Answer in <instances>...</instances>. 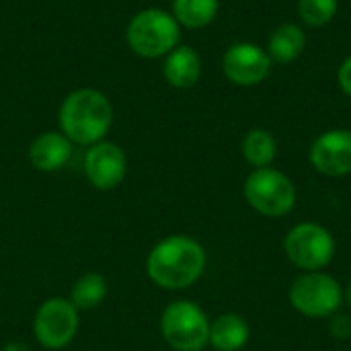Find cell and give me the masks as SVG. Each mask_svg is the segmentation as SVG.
<instances>
[{"label": "cell", "mask_w": 351, "mask_h": 351, "mask_svg": "<svg viewBox=\"0 0 351 351\" xmlns=\"http://www.w3.org/2000/svg\"><path fill=\"white\" fill-rule=\"evenodd\" d=\"M206 249L187 234H173L152 247L146 259L148 278L165 290L193 286L206 269Z\"/></svg>", "instance_id": "1"}, {"label": "cell", "mask_w": 351, "mask_h": 351, "mask_svg": "<svg viewBox=\"0 0 351 351\" xmlns=\"http://www.w3.org/2000/svg\"><path fill=\"white\" fill-rule=\"evenodd\" d=\"M60 130L78 146L101 142L113 123V105L97 88L72 90L60 107Z\"/></svg>", "instance_id": "2"}, {"label": "cell", "mask_w": 351, "mask_h": 351, "mask_svg": "<svg viewBox=\"0 0 351 351\" xmlns=\"http://www.w3.org/2000/svg\"><path fill=\"white\" fill-rule=\"evenodd\" d=\"M125 39L140 58H160L179 45L181 25L162 8H144L130 21Z\"/></svg>", "instance_id": "3"}, {"label": "cell", "mask_w": 351, "mask_h": 351, "mask_svg": "<svg viewBox=\"0 0 351 351\" xmlns=\"http://www.w3.org/2000/svg\"><path fill=\"white\" fill-rule=\"evenodd\" d=\"M243 193L247 204L267 218L288 216L296 206V187L292 179L274 167L253 169L245 179Z\"/></svg>", "instance_id": "4"}, {"label": "cell", "mask_w": 351, "mask_h": 351, "mask_svg": "<svg viewBox=\"0 0 351 351\" xmlns=\"http://www.w3.org/2000/svg\"><path fill=\"white\" fill-rule=\"evenodd\" d=\"M210 319L191 300L171 302L160 317V335L175 351H202L210 343Z\"/></svg>", "instance_id": "5"}, {"label": "cell", "mask_w": 351, "mask_h": 351, "mask_svg": "<svg viewBox=\"0 0 351 351\" xmlns=\"http://www.w3.org/2000/svg\"><path fill=\"white\" fill-rule=\"evenodd\" d=\"M288 300L306 319H331L341 302V284L325 271H302L288 290Z\"/></svg>", "instance_id": "6"}, {"label": "cell", "mask_w": 351, "mask_h": 351, "mask_svg": "<svg viewBox=\"0 0 351 351\" xmlns=\"http://www.w3.org/2000/svg\"><path fill=\"white\" fill-rule=\"evenodd\" d=\"M335 239L319 222H300L284 239V253L302 271H323L335 257Z\"/></svg>", "instance_id": "7"}, {"label": "cell", "mask_w": 351, "mask_h": 351, "mask_svg": "<svg viewBox=\"0 0 351 351\" xmlns=\"http://www.w3.org/2000/svg\"><path fill=\"white\" fill-rule=\"evenodd\" d=\"M78 308L70 302V298H49L45 300L33 319V333L39 346L45 350H64L72 343L78 333Z\"/></svg>", "instance_id": "8"}, {"label": "cell", "mask_w": 351, "mask_h": 351, "mask_svg": "<svg viewBox=\"0 0 351 351\" xmlns=\"http://www.w3.org/2000/svg\"><path fill=\"white\" fill-rule=\"evenodd\" d=\"M222 72L237 86H257L269 76L271 58L267 49L255 43L249 41L232 43L224 51Z\"/></svg>", "instance_id": "9"}, {"label": "cell", "mask_w": 351, "mask_h": 351, "mask_svg": "<svg viewBox=\"0 0 351 351\" xmlns=\"http://www.w3.org/2000/svg\"><path fill=\"white\" fill-rule=\"evenodd\" d=\"M128 173L125 152L113 142H97L88 146L84 154V175L95 189L111 191L115 189Z\"/></svg>", "instance_id": "10"}, {"label": "cell", "mask_w": 351, "mask_h": 351, "mask_svg": "<svg viewBox=\"0 0 351 351\" xmlns=\"http://www.w3.org/2000/svg\"><path fill=\"white\" fill-rule=\"evenodd\" d=\"M311 165L317 173L337 179L351 175V132L350 130H329L321 134L311 150Z\"/></svg>", "instance_id": "11"}, {"label": "cell", "mask_w": 351, "mask_h": 351, "mask_svg": "<svg viewBox=\"0 0 351 351\" xmlns=\"http://www.w3.org/2000/svg\"><path fill=\"white\" fill-rule=\"evenodd\" d=\"M72 154V142L62 132H43L29 146V160L41 173L60 171Z\"/></svg>", "instance_id": "12"}, {"label": "cell", "mask_w": 351, "mask_h": 351, "mask_svg": "<svg viewBox=\"0 0 351 351\" xmlns=\"http://www.w3.org/2000/svg\"><path fill=\"white\" fill-rule=\"evenodd\" d=\"M165 80L175 88H191L202 76V58L189 45H177L173 51L167 53L165 66Z\"/></svg>", "instance_id": "13"}, {"label": "cell", "mask_w": 351, "mask_h": 351, "mask_svg": "<svg viewBox=\"0 0 351 351\" xmlns=\"http://www.w3.org/2000/svg\"><path fill=\"white\" fill-rule=\"evenodd\" d=\"M251 329L237 313H224L210 323V343L216 351H239L249 341Z\"/></svg>", "instance_id": "14"}, {"label": "cell", "mask_w": 351, "mask_h": 351, "mask_svg": "<svg viewBox=\"0 0 351 351\" xmlns=\"http://www.w3.org/2000/svg\"><path fill=\"white\" fill-rule=\"evenodd\" d=\"M306 47V35L300 25L284 23L267 39V53L278 64L296 62Z\"/></svg>", "instance_id": "15"}, {"label": "cell", "mask_w": 351, "mask_h": 351, "mask_svg": "<svg viewBox=\"0 0 351 351\" xmlns=\"http://www.w3.org/2000/svg\"><path fill=\"white\" fill-rule=\"evenodd\" d=\"M241 150H243L245 160L253 169L271 167V162L278 156L276 138L267 130H263V128H253L251 132H247V136L243 138Z\"/></svg>", "instance_id": "16"}, {"label": "cell", "mask_w": 351, "mask_h": 351, "mask_svg": "<svg viewBox=\"0 0 351 351\" xmlns=\"http://www.w3.org/2000/svg\"><path fill=\"white\" fill-rule=\"evenodd\" d=\"M220 0H173V16L181 27L204 29L218 14Z\"/></svg>", "instance_id": "17"}, {"label": "cell", "mask_w": 351, "mask_h": 351, "mask_svg": "<svg viewBox=\"0 0 351 351\" xmlns=\"http://www.w3.org/2000/svg\"><path fill=\"white\" fill-rule=\"evenodd\" d=\"M105 296H107V280L97 271L82 274L70 290V302L78 311L97 308L105 300Z\"/></svg>", "instance_id": "18"}, {"label": "cell", "mask_w": 351, "mask_h": 351, "mask_svg": "<svg viewBox=\"0 0 351 351\" xmlns=\"http://www.w3.org/2000/svg\"><path fill=\"white\" fill-rule=\"evenodd\" d=\"M337 6V0H298V14L311 27H323L335 16Z\"/></svg>", "instance_id": "19"}, {"label": "cell", "mask_w": 351, "mask_h": 351, "mask_svg": "<svg viewBox=\"0 0 351 351\" xmlns=\"http://www.w3.org/2000/svg\"><path fill=\"white\" fill-rule=\"evenodd\" d=\"M329 331L335 339H350L351 337V319L348 315H333L329 319Z\"/></svg>", "instance_id": "20"}, {"label": "cell", "mask_w": 351, "mask_h": 351, "mask_svg": "<svg viewBox=\"0 0 351 351\" xmlns=\"http://www.w3.org/2000/svg\"><path fill=\"white\" fill-rule=\"evenodd\" d=\"M337 82H339V86H341V90L351 97V56H348L343 62H341V66H339V70H337Z\"/></svg>", "instance_id": "21"}, {"label": "cell", "mask_w": 351, "mask_h": 351, "mask_svg": "<svg viewBox=\"0 0 351 351\" xmlns=\"http://www.w3.org/2000/svg\"><path fill=\"white\" fill-rule=\"evenodd\" d=\"M2 351H31V350H29L25 343H19V341H16V343H8V346H6Z\"/></svg>", "instance_id": "22"}, {"label": "cell", "mask_w": 351, "mask_h": 351, "mask_svg": "<svg viewBox=\"0 0 351 351\" xmlns=\"http://www.w3.org/2000/svg\"><path fill=\"white\" fill-rule=\"evenodd\" d=\"M343 298H346V302L350 304L351 308V280L348 282V286H346V292H343Z\"/></svg>", "instance_id": "23"}]
</instances>
